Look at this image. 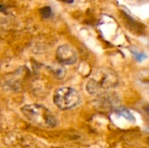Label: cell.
<instances>
[{
	"instance_id": "obj_1",
	"label": "cell",
	"mask_w": 149,
	"mask_h": 148,
	"mask_svg": "<svg viewBox=\"0 0 149 148\" xmlns=\"http://www.w3.org/2000/svg\"><path fill=\"white\" fill-rule=\"evenodd\" d=\"M21 113L31 125L37 127L51 129L57 126V120L53 113L42 105H25L21 108Z\"/></svg>"
},
{
	"instance_id": "obj_2",
	"label": "cell",
	"mask_w": 149,
	"mask_h": 148,
	"mask_svg": "<svg viewBox=\"0 0 149 148\" xmlns=\"http://www.w3.org/2000/svg\"><path fill=\"white\" fill-rule=\"evenodd\" d=\"M119 85L118 75L111 69H98L86 85V91L90 94H95L102 90H108Z\"/></svg>"
},
{
	"instance_id": "obj_3",
	"label": "cell",
	"mask_w": 149,
	"mask_h": 148,
	"mask_svg": "<svg viewBox=\"0 0 149 148\" xmlns=\"http://www.w3.org/2000/svg\"><path fill=\"white\" fill-rule=\"evenodd\" d=\"M80 99L79 92L72 87H60L53 95L54 104L61 110H69L77 106Z\"/></svg>"
},
{
	"instance_id": "obj_4",
	"label": "cell",
	"mask_w": 149,
	"mask_h": 148,
	"mask_svg": "<svg viewBox=\"0 0 149 148\" xmlns=\"http://www.w3.org/2000/svg\"><path fill=\"white\" fill-rule=\"evenodd\" d=\"M56 58L62 65H73L78 60V54L72 46L62 44L56 51Z\"/></svg>"
},
{
	"instance_id": "obj_5",
	"label": "cell",
	"mask_w": 149,
	"mask_h": 148,
	"mask_svg": "<svg viewBox=\"0 0 149 148\" xmlns=\"http://www.w3.org/2000/svg\"><path fill=\"white\" fill-rule=\"evenodd\" d=\"M136 81L142 85H149V70H144L139 72Z\"/></svg>"
},
{
	"instance_id": "obj_6",
	"label": "cell",
	"mask_w": 149,
	"mask_h": 148,
	"mask_svg": "<svg viewBox=\"0 0 149 148\" xmlns=\"http://www.w3.org/2000/svg\"><path fill=\"white\" fill-rule=\"evenodd\" d=\"M124 17H125V18H126V23L127 24H130L131 25L129 26V29L130 30H132L133 31V29L134 30H135V31H139L140 33H141V31L143 30V29H141V24H138L137 23V21H135V20H134L131 17H129L127 14H124Z\"/></svg>"
},
{
	"instance_id": "obj_7",
	"label": "cell",
	"mask_w": 149,
	"mask_h": 148,
	"mask_svg": "<svg viewBox=\"0 0 149 148\" xmlns=\"http://www.w3.org/2000/svg\"><path fill=\"white\" fill-rule=\"evenodd\" d=\"M52 72L54 73V75L58 78V79H64V77H65V68H64V66H62V64H60V63H58L57 65H56V67L54 66L52 69Z\"/></svg>"
},
{
	"instance_id": "obj_8",
	"label": "cell",
	"mask_w": 149,
	"mask_h": 148,
	"mask_svg": "<svg viewBox=\"0 0 149 148\" xmlns=\"http://www.w3.org/2000/svg\"><path fill=\"white\" fill-rule=\"evenodd\" d=\"M131 52L133 54L134 58H135V60L138 62H142L144 59H146L148 58V56L144 52H139V51H136L134 50H131Z\"/></svg>"
},
{
	"instance_id": "obj_9",
	"label": "cell",
	"mask_w": 149,
	"mask_h": 148,
	"mask_svg": "<svg viewBox=\"0 0 149 148\" xmlns=\"http://www.w3.org/2000/svg\"><path fill=\"white\" fill-rule=\"evenodd\" d=\"M51 13H52L51 7H44L41 10V14H42V17H49L50 15H51Z\"/></svg>"
},
{
	"instance_id": "obj_10",
	"label": "cell",
	"mask_w": 149,
	"mask_h": 148,
	"mask_svg": "<svg viewBox=\"0 0 149 148\" xmlns=\"http://www.w3.org/2000/svg\"><path fill=\"white\" fill-rule=\"evenodd\" d=\"M146 112L148 113V114L149 115V105L147 106V108H146Z\"/></svg>"
},
{
	"instance_id": "obj_11",
	"label": "cell",
	"mask_w": 149,
	"mask_h": 148,
	"mask_svg": "<svg viewBox=\"0 0 149 148\" xmlns=\"http://www.w3.org/2000/svg\"><path fill=\"white\" fill-rule=\"evenodd\" d=\"M148 143H149V139H148Z\"/></svg>"
}]
</instances>
